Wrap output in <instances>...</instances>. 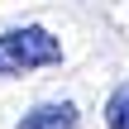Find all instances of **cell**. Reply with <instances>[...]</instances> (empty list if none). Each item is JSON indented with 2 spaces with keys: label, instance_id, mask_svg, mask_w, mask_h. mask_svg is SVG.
<instances>
[{
  "label": "cell",
  "instance_id": "cell-1",
  "mask_svg": "<svg viewBox=\"0 0 129 129\" xmlns=\"http://www.w3.org/2000/svg\"><path fill=\"white\" fill-rule=\"evenodd\" d=\"M62 38L43 24H14L0 34V77H24L38 67H62Z\"/></svg>",
  "mask_w": 129,
  "mask_h": 129
},
{
  "label": "cell",
  "instance_id": "cell-2",
  "mask_svg": "<svg viewBox=\"0 0 129 129\" xmlns=\"http://www.w3.org/2000/svg\"><path fill=\"white\" fill-rule=\"evenodd\" d=\"M77 120H81V110L72 101H38L34 110H24V120L14 129H77Z\"/></svg>",
  "mask_w": 129,
  "mask_h": 129
},
{
  "label": "cell",
  "instance_id": "cell-3",
  "mask_svg": "<svg viewBox=\"0 0 129 129\" xmlns=\"http://www.w3.org/2000/svg\"><path fill=\"white\" fill-rule=\"evenodd\" d=\"M105 129H129V81L115 86L105 101Z\"/></svg>",
  "mask_w": 129,
  "mask_h": 129
}]
</instances>
